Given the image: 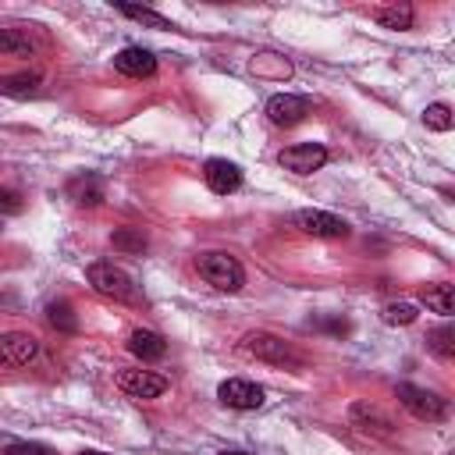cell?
<instances>
[{
    "label": "cell",
    "instance_id": "obj_1",
    "mask_svg": "<svg viewBox=\"0 0 455 455\" xmlns=\"http://www.w3.org/2000/svg\"><path fill=\"white\" fill-rule=\"evenodd\" d=\"M196 270L217 291H238L245 284L242 263L235 256H228V252H203V256H196Z\"/></svg>",
    "mask_w": 455,
    "mask_h": 455
},
{
    "label": "cell",
    "instance_id": "obj_2",
    "mask_svg": "<svg viewBox=\"0 0 455 455\" xmlns=\"http://www.w3.org/2000/svg\"><path fill=\"white\" fill-rule=\"evenodd\" d=\"M242 352L252 355V359H263V363H274V366H302V355L277 334L270 331H249L242 338Z\"/></svg>",
    "mask_w": 455,
    "mask_h": 455
},
{
    "label": "cell",
    "instance_id": "obj_3",
    "mask_svg": "<svg viewBox=\"0 0 455 455\" xmlns=\"http://www.w3.org/2000/svg\"><path fill=\"white\" fill-rule=\"evenodd\" d=\"M85 274H89V284H92L103 299H114V302H135V284H132V277H128L121 267L100 259V263H89Z\"/></svg>",
    "mask_w": 455,
    "mask_h": 455
},
{
    "label": "cell",
    "instance_id": "obj_4",
    "mask_svg": "<svg viewBox=\"0 0 455 455\" xmlns=\"http://www.w3.org/2000/svg\"><path fill=\"white\" fill-rule=\"evenodd\" d=\"M395 395H398V402H402L416 419H427V423H441V419H448V402H444L441 395L427 391V387L398 384Z\"/></svg>",
    "mask_w": 455,
    "mask_h": 455
},
{
    "label": "cell",
    "instance_id": "obj_5",
    "mask_svg": "<svg viewBox=\"0 0 455 455\" xmlns=\"http://www.w3.org/2000/svg\"><path fill=\"white\" fill-rule=\"evenodd\" d=\"M39 355V338L28 331L0 334V370H21Z\"/></svg>",
    "mask_w": 455,
    "mask_h": 455
},
{
    "label": "cell",
    "instance_id": "obj_6",
    "mask_svg": "<svg viewBox=\"0 0 455 455\" xmlns=\"http://www.w3.org/2000/svg\"><path fill=\"white\" fill-rule=\"evenodd\" d=\"M306 114H309V100H306V96L277 92V96L267 100V117H270V124H277V128H295V124L306 121Z\"/></svg>",
    "mask_w": 455,
    "mask_h": 455
},
{
    "label": "cell",
    "instance_id": "obj_7",
    "mask_svg": "<svg viewBox=\"0 0 455 455\" xmlns=\"http://www.w3.org/2000/svg\"><path fill=\"white\" fill-rule=\"evenodd\" d=\"M277 164L288 167L291 174H313L327 164V149L320 142H299V146H288L277 153Z\"/></svg>",
    "mask_w": 455,
    "mask_h": 455
},
{
    "label": "cell",
    "instance_id": "obj_8",
    "mask_svg": "<svg viewBox=\"0 0 455 455\" xmlns=\"http://www.w3.org/2000/svg\"><path fill=\"white\" fill-rule=\"evenodd\" d=\"M295 228L302 235H313V238H345L348 235V224L327 210H299L295 213Z\"/></svg>",
    "mask_w": 455,
    "mask_h": 455
},
{
    "label": "cell",
    "instance_id": "obj_9",
    "mask_svg": "<svg viewBox=\"0 0 455 455\" xmlns=\"http://www.w3.org/2000/svg\"><path fill=\"white\" fill-rule=\"evenodd\" d=\"M117 387L128 398H160L171 384H167V377H160L153 370H121L117 373Z\"/></svg>",
    "mask_w": 455,
    "mask_h": 455
},
{
    "label": "cell",
    "instance_id": "obj_10",
    "mask_svg": "<svg viewBox=\"0 0 455 455\" xmlns=\"http://www.w3.org/2000/svg\"><path fill=\"white\" fill-rule=\"evenodd\" d=\"M217 398L228 405V409H238V412H249V409H259L263 405V387L252 384V380H242V377H231L217 387Z\"/></svg>",
    "mask_w": 455,
    "mask_h": 455
},
{
    "label": "cell",
    "instance_id": "obj_11",
    "mask_svg": "<svg viewBox=\"0 0 455 455\" xmlns=\"http://www.w3.org/2000/svg\"><path fill=\"white\" fill-rule=\"evenodd\" d=\"M203 178H206L210 192H217V196H228V192H235L242 185V171L231 160H220V156L203 164Z\"/></svg>",
    "mask_w": 455,
    "mask_h": 455
},
{
    "label": "cell",
    "instance_id": "obj_12",
    "mask_svg": "<svg viewBox=\"0 0 455 455\" xmlns=\"http://www.w3.org/2000/svg\"><path fill=\"white\" fill-rule=\"evenodd\" d=\"M114 68L128 78H149L156 71V57L146 50V46H124L117 57H114Z\"/></svg>",
    "mask_w": 455,
    "mask_h": 455
},
{
    "label": "cell",
    "instance_id": "obj_13",
    "mask_svg": "<svg viewBox=\"0 0 455 455\" xmlns=\"http://www.w3.org/2000/svg\"><path fill=\"white\" fill-rule=\"evenodd\" d=\"M103 196H107L103 178H100V174H92V171L75 174V178L68 181V199H71L75 206H100V203H103Z\"/></svg>",
    "mask_w": 455,
    "mask_h": 455
},
{
    "label": "cell",
    "instance_id": "obj_14",
    "mask_svg": "<svg viewBox=\"0 0 455 455\" xmlns=\"http://www.w3.org/2000/svg\"><path fill=\"white\" fill-rule=\"evenodd\" d=\"M348 416H352V427L359 430V434H377V437H391V419L377 409V405H366V402H355L352 409H348Z\"/></svg>",
    "mask_w": 455,
    "mask_h": 455
},
{
    "label": "cell",
    "instance_id": "obj_15",
    "mask_svg": "<svg viewBox=\"0 0 455 455\" xmlns=\"http://www.w3.org/2000/svg\"><path fill=\"white\" fill-rule=\"evenodd\" d=\"M128 352H132V355H139L142 363H156V359H164L167 341H164L156 331L139 327V331H132V334H128Z\"/></svg>",
    "mask_w": 455,
    "mask_h": 455
},
{
    "label": "cell",
    "instance_id": "obj_16",
    "mask_svg": "<svg viewBox=\"0 0 455 455\" xmlns=\"http://www.w3.org/2000/svg\"><path fill=\"white\" fill-rule=\"evenodd\" d=\"M39 82H43V75H39V71H18V75H4V78H0V96H14V100L36 96V92H39Z\"/></svg>",
    "mask_w": 455,
    "mask_h": 455
},
{
    "label": "cell",
    "instance_id": "obj_17",
    "mask_svg": "<svg viewBox=\"0 0 455 455\" xmlns=\"http://www.w3.org/2000/svg\"><path fill=\"white\" fill-rule=\"evenodd\" d=\"M423 302H427V309H434V313H441V316H451V309H455V291H451L448 281H437V284H427V288H423Z\"/></svg>",
    "mask_w": 455,
    "mask_h": 455
},
{
    "label": "cell",
    "instance_id": "obj_18",
    "mask_svg": "<svg viewBox=\"0 0 455 455\" xmlns=\"http://www.w3.org/2000/svg\"><path fill=\"white\" fill-rule=\"evenodd\" d=\"M0 57H32V39L21 28H0Z\"/></svg>",
    "mask_w": 455,
    "mask_h": 455
},
{
    "label": "cell",
    "instance_id": "obj_19",
    "mask_svg": "<svg viewBox=\"0 0 455 455\" xmlns=\"http://www.w3.org/2000/svg\"><path fill=\"white\" fill-rule=\"evenodd\" d=\"M110 245H114L117 252L142 256V252H146V235H142L139 228H117V231L110 235Z\"/></svg>",
    "mask_w": 455,
    "mask_h": 455
},
{
    "label": "cell",
    "instance_id": "obj_20",
    "mask_svg": "<svg viewBox=\"0 0 455 455\" xmlns=\"http://www.w3.org/2000/svg\"><path fill=\"white\" fill-rule=\"evenodd\" d=\"M46 320H50L57 331H64V334H75V331H78V316H75L71 302H64V299H57V302L46 306Z\"/></svg>",
    "mask_w": 455,
    "mask_h": 455
},
{
    "label": "cell",
    "instance_id": "obj_21",
    "mask_svg": "<svg viewBox=\"0 0 455 455\" xmlns=\"http://www.w3.org/2000/svg\"><path fill=\"white\" fill-rule=\"evenodd\" d=\"M427 348H430L437 359H444V363L455 359V331H451L448 323H441L437 331L427 334Z\"/></svg>",
    "mask_w": 455,
    "mask_h": 455
},
{
    "label": "cell",
    "instance_id": "obj_22",
    "mask_svg": "<svg viewBox=\"0 0 455 455\" xmlns=\"http://www.w3.org/2000/svg\"><path fill=\"white\" fill-rule=\"evenodd\" d=\"M117 11L124 14V18H132V21H139V25H149V28H174L164 14H156V11H149V7H135V4H117Z\"/></svg>",
    "mask_w": 455,
    "mask_h": 455
},
{
    "label": "cell",
    "instance_id": "obj_23",
    "mask_svg": "<svg viewBox=\"0 0 455 455\" xmlns=\"http://www.w3.org/2000/svg\"><path fill=\"white\" fill-rule=\"evenodd\" d=\"M373 18L384 28H412V7L409 4H402V7H380V11H373Z\"/></svg>",
    "mask_w": 455,
    "mask_h": 455
},
{
    "label": "cell",
    "instance_id": "obj_24",
    "mask_svg": "<svg viewBox=\"0 0 455 455\" xmlns=\"http://www.w3.org/2000/svg\"><path fill=\"white\" fill-rule=\"evenodd\" d=\"M416 306L412 302H387L384 306V313H380V320L387 323V327H409V323H416Z\"/></svg>",
    "mask_w": 455,
    "mask_h": 455
},
{
    "label": "cell",
    "instance_id": "obj_25",
    "mask_svg": "<svg viewBox=\"0 0 455 455\" xmlns=\"http://www.w3.org/2000/svg\"><path fill=\"white\" fill-rule=\"evenodd\" d=\"M252 71H256V75H274V78H288V75H291V64H288L284 57H277V53H259V57L252 60Z\"/></svg>",
    "mask_w": 455,
    "mask_h": 455
},
{
    "label": "cell",
    "instance_id": "obj_26",
    "mask_svg": "<svg viewBox=\"0 0 455 455\" xmlns=\"http://www.w3.org/2000/svg\"><path fill=\"white\" fill-rule=\"evenodd\" d=\"M423 124H427L430 132H448V128H451V107H448V103H430V107L423 110Z\"/></svg>",
    "mask_w": 455,
    "mask_h": 455
},
{
    "label": "cell",
    "instance_id": "obj_27",
    "mask_svg": "<svg viewBox=\"0 0 455 455\" xmlns=\"http://www.w3.org/2000/svg\"><path fill=\"white\" fill-rule=\"evenodd\" d=\"M4 455H57V451L46 444H36V441H11L4 448Z\"/></svg>",
    "mask_w": 455,
    "mask_h": 455
},
{
    "label": "cell",
    "instance_id": "obj_28",
    "mask_svg": "<svg viewBox=\"0 0 455 455\" xmlns=\"http://www.w3.org/2000/svg\"><path fill=\"white\" fill-rule=\"evenodd\" d=\"M21 210H25L21 192H14V188H0V217H14V213H21Z\"/></svg>",
    "mask_w": 455,
    "mask_h": 455
},
{
    "label": "cell",
    "instance_id": "obj_29",
    "mask_svg": "<svg viewBox=\"0 0 455 455\" xmlns=\"http://www.w3.org/2000/svg\"><path fill=\"white\" fill-rule=\"evenodd\" d=\"M217 455H245V451H217Z\"/></svg>",
    "mask_w": 455,
    "mask_h": 455
},
{
    "label": "cell",
    "instance_id": "obj_30",
    "mask_svg": "<svg viewBox=\"0 0 455 455\" xmlns=\"http://www.w3.org/2000/svg\"><path fill=\"white\" fill-rule=\"evenodd\" d=\"M78 455H107V451H78Z\"/></svg>",
    "mask_w": 455,
    "mask_h": 455
}]
</instances>
